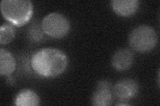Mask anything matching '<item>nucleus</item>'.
<instances>
[{
    "label": "nucleus",
    "mask_w": 160,
    "mask_h": 106,
    "mask_svg": "<svg viewBox=\"0 0 160 106\" xmlns=\"http://www.w3.org/2000/svg\"><path fill=\"white\" fill-rule=\"evenodd\" d=\"M34 72L43 78L59 76L68 67V58L62 50L48 47L35 52L30 60Z\"/></svg>",
    "instance_id": "1"
},
{
    "label": "nucleus",
    "mask_w": 160,
    "mask_h": 106,
    "mask_svg": "<svg viewBox=\"0 0 160 106\" xmlns=\"http://www.w3.org/2000/svg\"><path fill=\"white\" fill-rule=\"evenodd\" d=\"M15 29L10 23H3L0 27V43L8 44L11 43L15 37Z\"/></svg>",
    "instance_id": "11"
},
{
    "label": "nucleus",
    "mask_w": 160,
    "mask_h": 106,
    "mask_svg": "<svg viewBox=\"0 0 160 106\" xmlns=\"http://www.w3.org/2000/svg\"><path fill=\"white\" fill-rule=\"evenodd\" d=\"M44 35L46 34L43 31L41 23L33 24L29 30V37L35 43H39L42 41Z\"/></svg>",
    "instance_id": "12"
},
{
    "label": "nucleus",
    "mask_w": 160,
    "mask_h": 106,
    "mask_svg": "<svg viewBox=\"0 0 160 106\" xmlns=\"http://www.w3.org/2000/svg\"><path fill=\"white\" fill-rule=\"evenodd\" d=\"M113 96L119 102H127L136 98L139 93V84L132 78L119 80L112 88Z\"/></svg>",
    "instance_id": "5"
},
{
    "label": "nucleus",
    "mask_w": 160,
    "mask_h": 106,
    "mask_svg": "<svg viewBox=\"0 0 160 106\" xmlns=\"http://www.w3.org/2000/svg\"><path fill=\"white\" fill-rule=\"evenodd\" d=\"M111 7L118 16L128 17L138 12L139 2L138 0H114L111 2Z\"/></svg>",
    "instance_id": "8"
},
{
    "label": "nucleus",
    "mask_w": 160,
    "mask_h": 106,
    "mask_svg": "<svg viewBox=\"0 0 160 106\" xmlns=\"http://www.w3.org/2000/svg\"><path fill=\"white\" fill-rule=\"evenodd\" d=\"M134 62V54L128 48H119L115 53L112 58L113 68L119 72H123L132 67Z\"/></svg>",
    "instance_id": "7"
},
{
    "label": "nucleus",
    "mask_w": 160,
    "mask_h": 106,
    "mask_svg": "<svg viewBox=\"0 0 160 106\" xmlns=\"http://www.w3.org/2000/svg\"><path fill=\"white\" fill-rule=\"evenodd\" d=\"M1 12L4 19L14 26L27 24L33 13V5L29 0H3Z\"/></svg>",
    "instance_id": "2"
},
{
    "label": "nucleus",
    "mask_w": 160,
    "mask_h": 106,
    "mask_svg": "<svg viewBox=\"0 0 160 106\" xmlns=\"http://www.w3.org/2000/svg\"><path fill=\"white\" fill-rule=\"evenodd\" d=\"M40 104L38 94L31 89H23L17 94L14 99L16 106H37Z\"/></svg>",
    "instance_id": "9"
},
{
    "label": "nucleus",
    "mask_w": 160,
    "mask_h": 106,
    "mask_svg": "<svg viewBox=\"0 0 160 106\" xmlns=\"http://www.w3.org/2000/svg\"><path fill=\"white\" fill-rule=\"evenodd\" d=\"M158 37L156 30L148 25H141L134 28L129 35V43L135 51L146 53L156 48Z\"/></svg>",
    "instance_id": "3"
},
{
    "label": "nucleus",
    "mask_w": 160,
    "mask_h": 106,
    "mask_svg": "<svg viewBox=\"0 0 160 106\" xmlns=\"http://www.w3.org/2000/svg\"><path fill=\"white\" fill-rule=\"evenodd\" d=\"M112 84L108 80H101L97 84L92 97V104L96 106H109L113 102Z\"/></svg>",
    "instance_id": "6"
},
{
    "label": "nucleus",
    "mask_w": 160,
    "mask_h": 106,
    "mask_svg": "<svg viewBox=\"0 0 160 106\" xmlns=\"http://www.w3.org/2000/svg\"><path fill=\"white\" fill-rule=\"evenodd\" d=\"M41 25L45 34L56 39L66 37L71 28L67 17L59 13H51L47 15L42 19Z\"/></svg>",
    "instance_id": "4"
},
{
    "label": "nucleus",
    "mask_w": 160,
    "mask_h": 106,
    "mask_svg": "<svg viewBox=\"0 0 160 106\" xmlns=\"http://www.w3.org/2000/svg\"><path fill=\"white\" fill-rule=\"evenodd\" d=\"M16 62L13 55L9 50L0 49V74L2 76H9L16 70Z\"/></svg>",
    "instance_id": "10"
}]
</instances>
